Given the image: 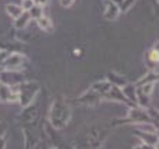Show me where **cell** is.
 Returning a JSON list of instances; mask_svg holds the SVG:
<instances>
[{
	"label": "cell",
	"mask_w": 159,
	"mask_h": 149,
	"mask_svg": "<svg viewBox=\"0 0 159 149\" xmlns=\"http://www.w3.org/2000/svg\"><path fill=\"white\" fill-rule=\"evenodd\" d=\"M135 3V0H123L120 3V6H118V9H120V13H127L129 10V7L132 6V4Z\"/></svg>",
	"instance_id": "obj_15"
},
{
	"label": "cell",
	"mask_w": 159,
	"mask_h": 149,
	"mask_svg": "<svg viewBox=\"0 0 159 149\" xmlns=\"http://www.w3.org/2000/svg\"><path fill=\"white\" fill-rule=\"evenodd\" d=\"M104 137L106 135H104V132H103V129L92 128L89 132V135H87V145H89L90 148H97V146L102 145Z\"/></svg>",
	"instance_id": "obj_7"
},
{
	"label": "cell",
	"mask_w": 159,
	"mask_h": 149,
	"mask_svg": "<svg viewBox=\"0 0 159 149\" xmlns=\"http://www.w3.org/2000/svg\"><path fill=\"white\" fill-rule=\"evenodd\" d=\"M6 11H7V14H9L10 17L16 20V18L23 13V9H21V6H18V4H11L10 3V4H7L6 6Z\"/></svg>",
	"instance_id": "obj_13"
},
{
	"label": "cell",
	"mask_w": 159,
	"mask_h": 149,
	"mask_svg": "<svg viewBox=\"0 0 159 149\" xmlns=\"http://www.w3.org/2000/svg\"><path fill=\"white\" fill-rule=\"evenodd\" d=\"M33 6H34V0H23V2H21V9H23V11H28Z\"/></svg>",
	"instance_id": "obj_17"
},
{
	"label": "cell",
	"mask_w": 159,
	"mask_h": 149,
	"mask_svg": "<svg viewBox=\"0 0 159 149\" xmlns=\"http://www.w3.org/2000/svg\"><path fill=\"white\" fill-rule=\"evenodd\" d=\"M37 24H38V27L41 28L44 33H52L54 31V23L51 21V18L45 17V16H41V17L37 18Z\"/></svg>",
	"instance_id": "obj_11"
},
{
	"label": "cell",
	"mask_w": 159,
	"mask_h": 149,
	"mask_svg": "<svg viewBox=\"0 0 159 149\" xmlns=\"http://www.w3.org/2000/svg\"><path fill=\"white\" fill-rule=\"evenodd\" d=\"M9 55H10V52L7 51V49H4V48H0V68H3V66H4V62L7 61Z\"/></svg>",
	"instance_id": "obj_16"
},
{
	"label": "cell",
	"mask_w": 159,
	"mask_h": 149,
	"mask_svg": "<svg viewBox=\"0 0 159 149\" xmlns=\"http://www.w3.org/2000/svg\"><path fill=\"white\" fill-rule=\"evenodd\" d=\"M30 14H28V11H23L20 16H18L17 18L14 20V27L17 28V30H23V28L27 27L28 21H30Z\"/></svg>",
	"instance_id": "obj_12"
},
{
	"label": "cell",
	"mask_w": 159,
	"mask_h": 149,
	"mask_svg": "<svg viewBox=\"0 0 159 149\" xmlns=\"http://www.w3.org/2000/svg\"><path fill=\"white\" fill-rule=\"evenodd\" d=\"M75 2H76V0H59L61 6H62V7H66V9L72 6V4L75 3Z\"/></svg>",
	"instance_id": "obj_18"
},
{
	"label": "cell",
	"mask_w": 159,
	"mask_h": 149,
	"mask_svg": "<svg viewBox=\"0 0 159 149\" xmlns=\"http://www.w3.org/2000/svg\"><path fill=\"white\" fill-rule=\"evenodd\" d=\"M37 118H38V108L35 106H33V103L27 107H24V111L20 115V121L23 124H34L37 121Z\"/></svg>",
	"instance_id": "obj_6"
},
{
	"label": "cell",
	"mask_w": 159,
	"mask_h": 149,
	"mask_svg": "<svg viewBox=\"0 0 159 149\" xmlns=\"http://www.w3.org/2000/svg\"><path fill=\"white\" fill-rule=\"evenodd\" d=\"M106 9H104V18L107 21H114L116 18L118 17V14H120V9H118V6L114 3V2H111V0H108V2H106Z\"/></svg>",
	"instance_id": "obj_8"
},
{
	"label": "cell",
	"mask_w": 159,
	"mask_h": 149,
	"mask_svg": "<svg viewBox=\"0 0 159 149\" xmlns=\"http://www.w3.org/2000/svg\"><path fill=\"white\" fill-rule=\"evenodd\" d=\"M4 132H6V125H4V122H0V137H3Z\"/></svg>",
	"instance_id": "obj_20"
},
{
	"label": "cell",
	"mask_w": 159,
	"mask_h": 149,
	"mask_svg": "<svg viewBox=\"0 0 159 149\" xmlns=\"http://www.w3.org/2000/svg\"><path fill=\"white\" fill-rule=\"evenodd\" d=\"M104 2H108V0H104Z\"/></svg>",
	"instance_id": "obj_22"
},
{
	"label": "cell",
	"mask_w": 159,
	"mask_h": 149,
	"mask_svg": "<svg viewBox=\"0 0 159 149\" xmlns=\"http://www.w3.org/2000/svg\"><path fill=\"white\" fill-rule=\"evenodd\" d=\"M49 3V0H34V4H37V6H41L42 9H44L47 4Z\"/></svg>",
	"instance_id": "obj_19"
},
{
	"label": "cell",
	"mask_w": 159,
	"mask_h": 149,
	"mask_svg": "<svg viewBox=\"0 0 159 149\" xmlns=\"http://www.w3.org/2000/svg\"><path fill=\"white\" fill-rule=\"evenodd\" d=\"M159 52H158V47H153L151 48L149 51L147 52V55H145V63H147V66L149 69H156V66H158V62H159Z\"/></svg>",
	"instance_id": "obj_9"
},
{
	"label": "cell",
	"mask_w": 159,
	"mask_h": 149,
	"mask_svg": "<svg viewBox=\"0 0 159 149\" xmlns=\"http://www.w3.org/2000/svg\"><path fill=\"white\" fill-rule=\"evenodd\" d=\"M0 82L6 86H16V84L24 82V76L23 73H20V70H4L0 73Z\"/></svg>",
	"instance_id": "obj_4"
},
{
	"label": "cell",
	"mask_w": 159,
	"mask_h": 149,
	"mask_svg": "<svg viewBox=\"0 0 159 149\" xmlns=\"http://www.w3.org/2000/svg\"><path fill=\"white\" fill-rule=\"evenodd\" d=\"M6 148V141H4V135L3 137H0V149Z\"/></svg>",
	"instance_id": "obj_21"
},
{
	"label": "cell",
	"mask_w": 159,
	"mask_h": 149,
	"mask_svg": "<svg viewBox=\"0 0 159 149\" xmlns=\"http://www.w3.org/2000/svg\"><path fill=\"white\" fill-rule=\"evenodd\" d=\"M103 98L94 92L93 89H89L87 92H84L82 96H79L75 100L76 106H97Z\"/></svg>",
	"instance_id": "obj_5"
},
{
	"label": "cell",
	"mask_w": 159,
	"mask_h": 149,
	"mask_svg": "<svg viewBox=\"0 0 159 149\" xmlns=\"http://www.w3.org/2000/svg\"><path fill=\"white\" fill-rule=\"evenodd\" d=\"M107 80L110 82L111 84H114V86L120 87V89L127 84V79L124 78V76H121V74L116 73V72H108V73H107Z\"/></svg>",
	"instance_id": "obj_10"
},
{
	"label": "cell",
	"mask_w": 159,
	"mask_h": 149,
	"mask_svg": "<svg viewBox=\"0 0 159 149\" xmlns=\"http://www.w3.org/2000/svg\"><path fill=\"white\" fill-rule=\"evenodd\" d=\"M28 14H30L31 18H38L41 17V16H44V13H42V7L41 6H37V4H34L33 7H31L30 10H28Z\"/></svg>",
	"instance_id": "obj_14"
},
{
	"label": "cell",
	"mask_w": 159,
	"mask_h": 149,
	"mask_svg": "<svg viewBox=\"0 0 159 149\" xmlns=\"http://www.w3.org/2000/svg\"><path fill=\"white\" fill-rule=\"evenodd\" d=\"M28 59L24 54H20V52H14V54H10L7 61L4 62V69L7 70H21L24 69V66L27 65Z\"/></svg>",
	"instance_id": "obj_3"
},
{
	"label": "cell",
	"mask_w": 159,
	"mask_h": 149,
	"mask_svg": "<svg viewBox=\"0 0 159 149\" xmlns=\"http://www.w3.org/2000/svg\"><path fill=\"white\" fill-rule=\"evenodd\" d=\"M16 94H17V102L21 104V107L24 108L30 106L34 102L35 96L39 92V84L37 82H21V83L13 86Z\"/></svg>",
	"instance_id": "obj_2"
},
{
	"label": "cell",
	"mask_w": 159,
	"mask_h": 149,
	"mask_svg": "<svg viewBox=\"0 0 159 149\" xmlns=\"http://www.w3.org/2000/svg\"><path fill=\"white\" fill-rule=\"evenodd\" d=\"M70 107L62 97H57L52 102L49 110V124L54 129H62L68 125L70 120Z\"/></svg>",
	"instance_id": "obj_1"
}]
</instances>
